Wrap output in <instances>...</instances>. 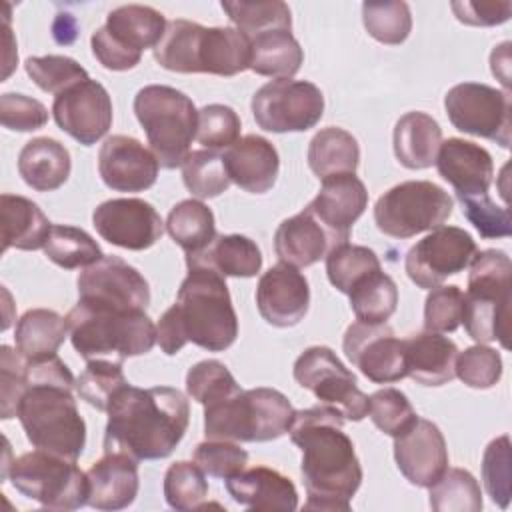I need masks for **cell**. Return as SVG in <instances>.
<instances>
[{"mask_svg": "<svg viewBox=\"0 0 512 512\" xmlns=\"http://www.w3.org/2000/svg\"><path fill=\"white\" fill-rule=\"evenodd\" d=\"M158 160L138 138L114 134L104 140L98 152L102 182L116 192H144L158 178Z\"/></svg>", "mask_w": 512, "mask_h": 512, "instance_id": "ffe728a7", "label": "cell"}, {"mask_svg": "<svg viewBox=\"0 0 512 512\" xmlns=\"http://www.w3.org/2000/svg\"><path fill=\"white\" fill-rule=\"evenodd\" d=\"M26 390V358L10 346H0V414L14 418L18 402Z\"/></svg>", "mask_w": 512, "mask_h": 512, "instance_id": "680465c9", "label": "cell"}, {"mask_svg": "<svg viewBox=\"0 0 512 512\" xmlns=\"http://www.w3.org/2000/svg\"><path fill=\"white\" fill-rule=\"evenodd\" d=\"M454 370L466 386L486 390L502 378V356L486 344H476L458 352Z\"/></svg>", "mask_w": 512, "mask_h": 512, "instance_id": "db71d44e", "label": "cell"}, {"mask_svg": "<svg viewBox=\"0 0 512 512\" xmlns=\"http://www.w3.org/2000/svg\"><path fill=\"white\" fill-rule=\"evenodd\" d=\"M240 118L226 104H206L198 110L196 140L206 150H226L240 138Z\"/></svg>", "mask_w": 512, "mask_h": 512, "instance_id": "f5cc1de1", "label": "cell"}, {"mask_svg": "<svg viewBox=\"0 0 512 512\" xmlns=\"http://www.w3.org/2000/svg\"><path fill=\"white\" fill-rule=\"evenodd\" d=\"M290 440L302 450L306 510L348 512L362 484V466L354 442L344 432V416L326 404L296 410Z\"/></svg>", "mask_w": 512, "mask_h": 512, "instance_id": "6da1fadb", "label": "cell"}, {"mask_svg": "<svg viewBox=\"0 0 512 512\" xmlns=\"http://www.w3.org/2000/svg\"><path fill=\"white\" fill-rule=\"evenodd\" d=\"M238 390L240 386L236 384V378L218 360H202L194 364L186 374V392L202 406L216 404L236 394Z\"/></svg>", "mask_w": 512, "mask_h": 512, "instance_id": "681fc988", "label": "cell"}, {"mask_svg": "<svg viewBox=\"0 0 512 512\" xmlns=\"http://www.w3.org/2000/svg\"><path fill=\"white\" fill-rule=\"evenodd\" d=\"M128 384L122 362L96 358L88 360L82 374L76 378V394L100 412H106L112 398Z\"/></svg>", "mask_w": 512, "mask_h": 512, "instance_id": "f6af8a7d", "label": "cell"}, {"mask_svg": "<svg viewBox=\"0 0 512 512\" xmlns=\"http://www.w3.org/2000/svg\"><path fill=\"white\" fill-rule=\"evenodd\" d=\"M454 200L430 180H406L386 190L374 204L376 228L390 238H412L442 226L452 216Z\"/></svg>", "mask_w": 512, "mask_h": 512, "instance_id": "30bf717a", "label": "cell"}, {"mask_svg": "<svg viewBox=\"0 0 512 512\" xmlns=\"http://www.w3.org/2000/svg\"><path fill=\"white\" fill-rule=\"evenodd\" d=\"M464 292L456 284L436 286L424 302V330L454 332L462 324Z\"/></svg>", "mask_w": 512, "mask_h": 512, "instance_id": "11a10c76", "label": "cell"}, {"mask_svg": "<svg viewBox=\"0 0 512 512\" xmlns=\"http://www.w3.org/2000/svg\"><path fill=\"white\" fill-rule=\"evenodd\" d=\"M226 490L236 504L256 512H292L298 508V492L294 482L268 466L240 470L238 474L226 478Z\"/></svg>", "mask_w": 512, "mask_h": 512, "instance_id": "4316f807", "label": "cell"}, {"mask_svg": "<svg viewBox=\"0 0 512 512\" xmlns=\"http://www.w3.org/2000/svg\"><path fill=\"white\" fill-rule=\"evenodd\" d=\"M220 6L236 30H240L248 40L270 30H292L290 8L280 0H222Z\"/></svg>", "mask_w": 512, "mask_h": 512, "instance_id": "60d3db41", "label": "cell"}, {"mask_svg": "<svg viewBox=\"0 0 512 512\" xmlns=\"http://www.w3.org/2000/svg\"><path fill=\"white\" fill-rule=\"evenodd\" d=\"M340 242L308 208L286 218L274 232V252L280 262L306 268L322 258Z\"/></svg>", "mask_w": 512, "mask_h": 512, "instance_id": "cb8c5ba5", "label": "cell"}, {"mask_svg": "<svg viewBox=\"0 0 512 512\" xmlns=\"http://www.w3.org/2000/svg\"><path fill=\"white\" fill-rule=\"evenodd\" d=\"M70 170V152L56 138H32L18 154V174L30 188L38 192L58 190L68 180Z\"/></svg>", "mask_w": 512, "mask_h": 512, "instance_id": "f1b7e54d", "label": "cell"}, {"mask_svg": "<svg viewBox=\"0 0 512 512\" xmlns=\"http://www.w3.org/2000/svg\"><path fill=\"white\" fill-rule=\"evenodd\" d=\"M188 268H212L218 274L234 278H252L262 268V252L258 244L242 234H216L200 252L186 254Z\"/></svg>", "mask_w": 512, "mask_h": 512, "instance_id": "f546056e", "label": "cell"}, {"mask_svg": "<svg viewBox=\"0 0 512 512\" xmlns=\"http://www.w3.org/2000/svg\"><path fill=\"white\" fill-rule=\"evenodd\" d=\"M394 154L408 170H424L436 164L442 144L440 124L426 112H406L394 126Z\"/></svg>", "mask_w": 512, "mask_h": 512, "instance_id": "4dcf8cb0", "label": "cell"}, {"mask_svg": "<svg viewBox=\"0 0 512 512\" xmlns=\"http://www.w3.org/2000/svg\"><path fill=\"white\" fill-rule=\"evenodd\" d=\"M0 212H2V252H6L8 248H18V250L44 248L52 224L36 202L18 194H2Z\"/></svg>", "mask_w": 512, "mask_h": 512, "instance_id": "1f68e13d", "label": "cell"}, {"mask_svg": "<svg viewBox=\"0 0 512 512\" xmlns=\"http://www.w3.org/2000/svg\"><path fill=\"white\" fill-rule=\"evenodd\" d=\"M180 168L184 186L198 200L220 196L232 182L224 158L214 150H192Z\"/></svg>", "mask_w": 512, "mask_h": 512, "instance_id": "7bdbcfd3", "label": "cell"}, {"mask_svg": "<svg viewBox=\"0 0 512 512\" xmlns=\"http://www.w3.org/2000/svg\"><path fill=\"white\" fill-rule=\"evenodd\" d=\"M164 498L170 508L186 512L200 510L208 496L206 472L188 460H178L164 474Z\"/></svg>", "mask_w": 512, "mask_h": 512, "instance_id": "bcb514c9", "label": "cell"}, {"mask_svg": "<svg viewBox=\"0 0 512 512\" xmlns=\"http://www.w3.org/2000/svg\"><path fill=\"white\" fill-rule=\"evenodd\" d=\"M476 252V242L464 228L438 226L406 252L404 270L418 288L432 290L468 268Z\"/></svg>", "mask_w": 512, "mask_h": 512, "instance_id": "5bb4252c", "label": "cell"}, {"mask_svg": "<svg viewBox=\"0 0 512 512\" xmlns=\"http://www.w3.org/2000/svg\"><path fill=\"white\" fill-rule=\"evenodd\" d=\"M72 390H76V380L58 354L26 358V390L16 418L34 448L78 460L86 446V422Z\"/></svg>", "mask_w": 512, "mask_h": 512, "instance_id": "3957f363", "label": "cell"}, {"mask_svg": "<svg viewBox=\"0 0 512 512\" xmlns=\"http://www.w3.org/2000/svg\"><path fill=\"white\" fill-rule=\"evenodd\" d=\"M256 306L270 326H296L304 320L310 306V286L306 276L284 262L268 268L256 286Z\"/></svg>", "mask_w": 512, "mask_h": 512, "instance_id": "44dd1931", "label": "cell"}, {"mask_svg": "<svg viewBox=\"0 0 512 512\" xmlns=\"http://www.w3.org/2000/svg\"><path fill=\"white\" fill-rule=\"evenodd\" d=\"M368 206V192L356 174H336L322 180L320 192L306 206L340 242L350 240L354 222Z\"/></svg>", "mask_w": 512, "mask_h": 512, "instance_id": "7402d4cb", "label": "cell"}, {"mask_svg": "<svg viewBox=\"0 0 512 512\" xmlns=\"http://www.w3.org/2000/svg\"><path fill=\"white\" fill-rule=\"evenodd\" d=\"M394 460L410 484L430 488L448 470L444 434L434 422L416 418L402 434L394 436Z\"/></svg>", "mask_w": 512, "mask_h": 512, "instance_id": "d6986e66", "label": "cell"}, {"mask_svg": "<svg viewBox=\"0 0 512 512\" xmlns=\"http://www.w3.org/2000/svg\"><path fill=\"white\" fill-rule=\"evenodd\" d=\"M134 114L158 164L166 170L182 166L198 130L194 102L172 86L148 84L134 96Z\"/></svg>", "mask_w": 512, "mask_h": 512, "instance_id": "ba28073f", "label": "cell"}, {"mask_svg": "<svg viewBox=\"0 0 512 512\" xmlns=\"http://www.w3.org/2000/svg\"><path fill=\"white\" fill-rule=\"evenodd\" d=\"M194 462L214 478H230L246 468L248 452L232 440H208L200 442L194 450Z\"/></svg>", "mask_w": 512, "mask_h": 512, "instance_id": "9f6ffc18", "label": "cell"}, {"mask_svg": "<svg viewBox=\"0 0 512 512\" xmlns=\"http://www.w3.org/2000/svg\"><path fill=\"white\" fill-rule=\"evenodd\" d=\"M294 380L322 404L336 408L346 420L360 422L368 414V396L356 376L328 346H310L294 362Z\"/></svg>", "mask_w": 512, "mask_h": 512, "instance_id": "7c38bea8", "label": "cell"}, {"mask_svg": "<svg viewBox=\"0 0 512 512\" xmlns=\"http://www.w3.org/2000/svg\"><path fill=\"white\" fill-rule=\"evenodd\" d=\"M362 22L366 32L380 44L398 46L402 44L412 30L410 6L400 0L390 2H364L362 4Z\"/></svg>", "mask_w": 512, "mask_h": 512, "instance_id": "7dc6e473", "label": "cell"}, {"mask_svg": "<svg viewBox=\"0 0 512 512\" xmlns=\"http://www.w3.org/2000/svg\"><path fill=\"white\" fill-rule=\"evenodd\" d=\"M250 108L256 124L266 132H306L324 114V94L308 80L278 78L256 90Z\"/></svg>", "mask_w": 512, "mask_h": 512, "instance_id": "8fae6325", "label": "cell"}, {"mask_svg": "<svg viewBox=\"0 0 512 512\" xmlns=\"http://www.w3.org/2000/svg\"><path fill=\"white\" fill-rule=\"evenodd\" d=\"M224 164L230 180L250 194L268 192L280 172V156L270 140L258 134L238 138L224 152Z\"/></svg>", "mask_w": 512, "mask_h": 512, "instance_id": "d4e9b609", "label": "cell"}, {"mask_svg": "<svg viewBox=\"0 0 512 512\" xmlns=\"http://www.w3.org/2000/svg\"><path fill=\"white\" fill-rule=\"evenodd\" d=\"M510 64V42H502L500 46H494L492 54H490V66H492V74L504 84L506 92L510 86V72L508 66Z\"/></svg>", "mask_w": 512, "mask_h": 512, "instance_id": "be15d7a7", "label": "cell"}, {"mask_svg": "<svg viewBox=\"0 0 512 512\" xmlns=\"http://www.w3.org/2000/svg\"><path fill=\"white\" fill-rule=\"evenodd\" d=\"M438 174L456 190L458 198L488 194L494 162L486 148L464 138H448L436 156Z\"/></svg>", "mask_w": 512, "mask_h": 512, "instance_id": "603a6c76", "label": "cell"}, {"mask_svg": "<svg viewBox=\"0 0 512 512\" xmlns=\"http://www.w3.org/2000/svg\"><path fill=\"white\" fill-rule=\"evenodd\" d=\"M66 322L72 346L86 362L96 358L124 362L148 354L156 344V326L146 310H112L78 300Z\"/></svg>", "mask_w": 512, "mask_h": 512, "instance_id": "8992f818", "label": "cell"}, {"mask_svg": "<svg viewBox=\"0 0 512 512\" xmlns=\"http://www.w3.org/2000/svg\"><path fill=\"white\" fill-rule=\"evenodd\" d=\"M250 42V70L268 78H292L302 62L304 50L292 30H270Z\"/></svg>", "mask_w": 512, "mask_h": 512, "instance_id": "e575fe53", "label": "cell"}, {"mask_svg": "<svg viewBox=\"0 0 512 512\" xmlns=\"http://www.w3.org/2000/svg\"><path fill=\"white\" fill-rule=\"evenodd\" d=\"M294 406L276 388L238 390L204 406V434L208 440L268 442L288 434Z\"/></svg>", "mask_w": 512, "mask_h": 512, "instance_id": "52a82bcc", "label": "cell"}, {"mask_svg": "<svg viewBox=\"0 0 512 512\" xmlns=\"http://www.w3.org/2000/svg\"><path fill=\"white\" fill-rule=\"evenodd\" d=\"M78 300L112 310H146L150 304L148 280L126 260L104 256L84 268L76 280Z\"/></svg>", "mask_w": 512, "mask_h": 512, "instance_id": "9a60e30c", "label": "cell"}, {"mask_svg": "<svg viewBox=\"0 0 512 512\" xmlns=\"http://www.w3.org/2000/svg\"><path fill=\"white\" fill-rule=\"evenodd\" d=\"M166 24L164 14L152 6L124 4L108 12L104 28L122 48L142 56L146 48L158 46Z\"/></svg>", "mask_w": 512, "mask_h": 512, "instance_id": "d6a6232c", "label": "cell"}, {"mask_svg": "<svg viewBox=\"0 0 512 512\" xmlns=\"http://www.w3.org/2000/svg\"><path fill=\"white\" fill-rule=\"evenodd\" d=\"M482 480L492 502L506 508L512 496V456L508 434L494 438L486 446L482 454Z\"/></svg>", "mask_w": 512, "mask_h": 512, "instance_id": "f907efd6", "label": "cell"}, {"mask_svg": "<svg viewBox=\"0 0 512 512\" xmlns=\"http://www.w3.org/2000/svg\"><path fill=\"white\" fill-rule=\"evenodd\" d=\"M444 108L456 130L492 140L502 148L510 146V92L482 82H462L446 92Z\"/></svg>", "mask_w": 512, "mask_h": 512, "instance_id": "4fadbf2b", "label": "cell"}, {"mask_svg": "<svg viewBox=\"0 0 512 512\" xmlns=\"http://www.w3.org/2000/svg\"><path fill=\"white\" fill-rule=\"evenodd\" d=\"M0 122L14 132H32L48 122V110L36 98L6 92L0 96Z\"/></svg>", "mask_w": 512, "mask_h": 512, "instance_id": "91938a15", "label": "cell"}, {"mask_svg": "<svg viewBox=\"0 0 512 512\" xmlns=\"http://www.w3.org/2000/svg\"><path fill=\"white\" fill-rule=\"evenodd\" d=\"M154 60L178 74L236 76L250 68V42L232 26H202L176 18L154 48Z\"/></svg>", "mask_w": 512, "mask_h": 512, "instance_id": "5b68a950", "label": "cell"}, {"mask_svg": "<svg viewBox=\"0 0 512 512\" xmlns=\"http://www.w3.org/2000/svg\"><path fill=\"white\" fill-rule=\"evenodd\" d=\"M350 308L358 322L384 324L398 306V286L396 282L380 270L364 276L350 292Z\"/></svg>", "mask_w": 512, "mask_h": 512, "instance_id": "f35d334b", "label": "cell"}, {"mask_svg": "<svg viewBox=\"0 0 512 512\" xmlns=\"http://www.w3.org/2000/svg\"><path fill=\"white\" fill-rule=\"evenodd\" d=\"M368 414L374 426L392 438L418 418L408 396L396 388H382L368 396Z\"/></svg>", "mask_w": 512, "mask_h": 512, "instance_id": "816d5d0a", "label": "cell"}, {"mask_svg": "<svg viewBox=\"0 0 512 512\" xmlns=\"http://www.w3.org/2000/svg\"><path fill=\"white\" fill-rule=\"evenodd\" d=\"M52 36L58 44H72L78 36L76 18L68 12H60L52 22Z\"/></svg>", "mask_w": 512, "mask_h": 512, "instance_id": "e7e4bbea", "label": "cell"}, {"mask_svg": "<svg viewBox=\"0 0 512 512\" xmlns=\"http://www.w3.org/2000/svg\"><path fill=\"white\" fill-rule=\"evenodd\" d=\"M26 74L32 82L50 94H60L66 88L88 80V72L70 56L48 54V56H30L24 62Z\"/></svg>", "mask_w": 512, "mask_h": 512, "instance_id": "c3c4849f", "label": "cell"}, {"mask_svg": "<svg viewBox=\"0 0 512 512\" xmlns=\"http://www.w3.org/2000/svg\"><path fill=\"white\" fill-rule=\"evenodd\" d=\"M68 334L70 330L64 316L48 308H32L16 322L14 342L22 356L36 360L54 356Z\"/></svg>", "mask_w": 512, "mask_h": 512, "instance_id": "d590c367", "label": "cell"}, {"mask_svg": "<svg viewBox=\"0 0 512 512\" xmlns=\"http://www.w3.org/2000/svg\"><path fill=\"white\" fill-rule=\"evenodd\" d=\"M2 478H8L22 496L44 508L76 510L88 504V476L76 460L38 448L4 462Z\"/></svg>", "mask_w": 512, "mask_h": 512, "instance_id": "9c48e42d", "label": "cell"}, {"mask_svg": "<svg viewBox=\"0 0 512 512\" xmlns=\"http://www.w3.org/2000/svg\"><path fill=\"white\" fill-rule=\"evenodd\" d=\"M90 46H92V54L94 58L106 68V70H114V72H124V70H132L136 64H140L142 56L134 54L126 48H122L118 42L112 40V36L106 32L104 26H100L98 30H94L92 38H90Z\"/></svg>", "mask_w": 512, "mask_h": 512, "instance_id": "6125c7cd", "label": "cell"}, {"mask_svg": "<svg viewBox=\"0 0 512 512\" xmlns=\"http://www.w3.org/2000/svg\"><path fill=\"white\" fill-rule=\"evenodd\" d=\"M454 16L468 26H498L504 24L512 14L510 0L496 2H452L450 4Z\"/></svg>", "mask_w": 512, "mask_h": 512, "instance_id": "94428289", "label": "cell"}, {"mask_svg": "<svg viewBox=\"0 0 512 512\" xmlns=\"http://www.w3.org/2000/svg\"><path fill=\"white\" fill-rule=\"evenodd\" d=\"M458 346L440 332H418L404 340L406 376L422 386H442L456 376Z\"/></svg>", "mask_w": 512, "mask_h": 512, "instance_id": "83f0119b", "label": "cell"}, {"mask_svg": "<svg viewBox=\"0 0 512 512\" xmlns=\"http://www.w3.org/2000/svg\"><path fill=\"white\" fill-rule=\"evenodd\" d=\"M238 336V316L222 274L212 268H188L172 304L156 324V342L164 354H178L188 342L224 352Z\"/></svg>", "mask_w": 512, "mask_h": 512, "instance_id": "277c9868", "label": "cell"}, {"mask_svg": "<svg viewBox=\"0 0 512 512\" xmlns=\"http://www.w3.org/2000/svg\"><path fill=\"white\" fill-rule=\"evenodd\" d=\"M380 268L376 252L368 246L344 242L332 248L326 256L328 280L342 294H348L364 276Z\"/></svg>", "mask_w": 512, "mask_h": 512, "instance_id": "ee69618b", "label": "cell"}, {"mask_svg": "<svg viewBox=\"0 0 512 512\" xmlns=\"http://www.w3.org/2000/svg\"><path fill=\"white\" fill-rule=\"evenodd\" d=\"M466 220L482 238H506L512 234V216L506 206H498L488 194L458 198Z\"/></svg>", "mask_w": 512, "mask_h": 512, "instance_id": "6f0895ef", "label": "cell"}, {"mask_svg": "<svg viewBox=\"0 0 512 512\" xmlns=\"http://www.w3.org/2000/svg\"><path fill=\"white\" fill-rule=\"evenodd\" d=\"M166 230L186 254H194L214 240L216 220L202 200L188 198L172 206L166 218Z\"/></svg>", "mask_w": 512, "mask_h": 512, "instance_id": "74e56055", "label": "cell"}, {"mask_svg": "<svg viewBox=\"0 0 512 512\" xmlns=\"http://www.w3.org/2000/svg\"><path fill=\"white\" fill-rule=\"evenodd\" d=\"M104 454L122 452L160 460L174 452L188 430L190 406L178 388H136L126 384L108 406Z\"/></svg>", "mask_w": 512, "mask_h": 512, "instance_id": "7a4b0ae2", "label": "cell"}, {"mask_svg": "<svg viewBox=\"0 0 512 512\" xmlns=\"http://www.w3.org/2000/svg\"><path fill=\"white\" fill-rule=\"evenodd\" d=\"M92 224L106 242L136 252L154 246L166 226L158 210L140 198H112L98 204Z\"/></svg>", "mask_w": 512, "mask_h": 512, "instance_id": "ac0fdd59", "label": "cell"}, {"mask_svg": "<svg viewBox=\"0 0 512 512\" xmlns=\"http://www.w3.org/2000/svg\"><path fill=\"white\" fill-rule=\"evenodd\" d=\"M86 476L88 506L96 510H122L138 496V460L128 454H104L88 468Z\"/></svg>", "mask_w": 512, "mask_h": 512, "instance_id": "484cf974", "label": "cell"}, {"mask_svg": "<svg viewBox=\"0 0 512 512\" xmlns=\"http://www.w3.org/2000/svg\"><path fill=\"white\" fill-rule=\"evenodd\" d=\"M482 506L480 484L464 468H448L430 486V508L436 512H480Z\"/></svg>", "mask_w": 512, "mask_h": 512, "instance_id": "b9f144b4", "label": "cell"}, {"mask_svg": "<svg viewBox=\"0 0 512 512\" xmlns=\"http://www.w3.org/2000/svg\"><path fill=\"white\" fill-rule=\"evenodd\" d=\"M44 254L64 270L88 268L104 258L100 244L86 230L68 224H52L44 244Z\"/></svg>", "mask_w": 512, "mask_h": 512, "instance_id": "ab89813d", "label": "cell"}, {"mask_svg": "<svg viewBox=\"0 0 512 512\" xmlns=\"http://www.w3.org/2000/svg\"><path fill=\"white\" fill-rule=\"evenodd\" d=\"M52 116L78 144L92 146L112 126V98L100 82L88 78L54 96Z\"/></svg>", "mask_w": 512, "mask_h": 512, "instance_id": "e0dca14e", "label": "cell"}, {"mask_svg": "<svg viewBox=\"0 0 512 512\" xmlns=\"http://www.w3.org/2000/svg\"><path fill=\"white\" fill-rule=\"evenodd\" d=\"M342 348L348 360L374 384H392L406 376L404 340L384 324L354 322L346 328Z\"/></svg>", "mask_w": 512, "mask_h": 512, "instance_id": "2e32d148", "label": "cell"}, {"mask_svg": "<svg viewBox=\"0 0 512 512\" xmlns=\"http://www.w3.org/2000/svg\"><path fill=\"white\" fill-rule=\"evenodd\" d=\"M358 162V140L344 128H322L308 144V166L320 180L336 174H356Z\"/></svg>", "mask_w": 512, "mask_h": 512, "instance_id": "8d00e7d4", "label": "cell"}, {"mask_svg": "<svg viewBox=\"0 0 512 512\" xmlns=\"http://www.w3.org/2000/svg\"><path fill=\"white\" fill-rule=\"evenodd\" d=\"M512 260L504 250L476 252L470 262L466 298L488 306H510Z\"/></svg>", "mask_w": 512, "mask_h": 512, "instance_id": "836d02e7", "label": "cell"}]
</instances>
